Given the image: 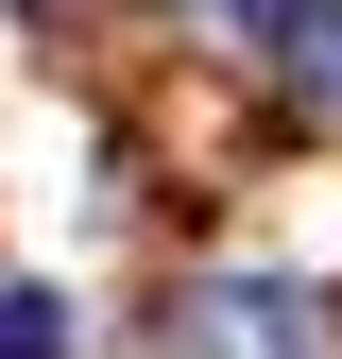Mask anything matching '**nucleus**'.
<instances>
[{
    "mask_svg": "<svg viewBox=\"0 0 342 359\" xmlns=\"http://www.w3.org/2000/svg\"><path fill=\"white\" fill-rule=\"evenodd\" d=\"M291 69H308L325 103H342V18H308V34H291Z\"/></svg>",
    "mask_w": 342,
    "mask_h": 359,
    "instance_id": "7ed1b4c3",
    "label": "nucleus"
},
{
    "mask_svg": "<svg viewBox=\"0 0 342 359\" xmlns=\"http://www.w3.org/2000/svg\"><path fill=\"white\" fill-rule=\"evenodd\" d=\"M86 325H69V291H34V274H0V359H69Z\"/></svg>",
    "mask_w": 342,
    "mask_h": 359,
    "instance_id": "f03ea898",
    "label": "nucleus"
},
{
    "mask_svg": "<svg viewBox=\"0 0 342 359\" xmlns=\"http://www.w3.org/2000/svg\"><path fill=\"white\" fill-rule=\"evenodd\" d=\"M240 18H256V34H274V52H291V34H308V18H325V0H240Z\"/></svg>",
    "mask_w": 342,
    "mask_h": 359,
    "instance_id": "20e7f679",
    "label": "nucleus"
},
{
    "mask_svg": "<svg viewBox=\"0 0 342 359\" xmlns=\"http://www.w3.org/2000/svg\"><path fill=\"white\" fill-rule=\"evenodd\" d=\"M171 342H189V359H325L308 291H274V274H205L189 308H171Z\"/></svg>",
    "mask_w": 342,
    "mask_h": 359,
    "instance_id": "f257e3e1",
    "label": "nucleus"
}]
</instances>
